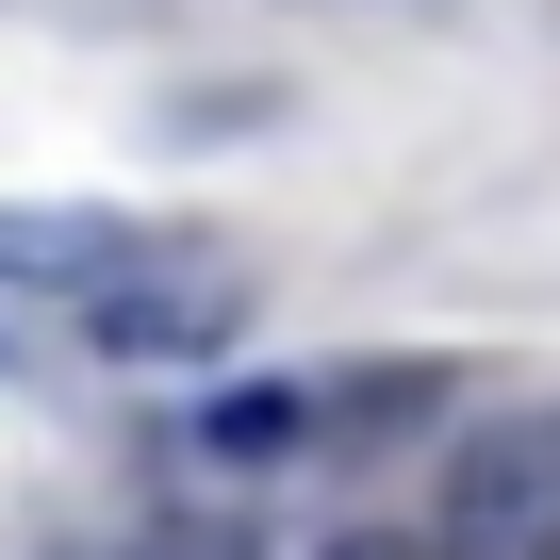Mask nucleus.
I'll return each instance as SVG.
<instances>
[{
  "label": "nucleus",
  "instance_id": "1",
  "mask_svg": "<svg viewBox=\"0 0 560 560\" xmlns=\"http://www.w3.org/2000/svg\"><path fill=\"white\" fill-rule=\"evenodd\" d=\"M247 330V264L231 247H182V231H132L100 280H83V347L132 363V380H182Z\"/></svg>",
  "mask_w": 560,
  "mask_h": 560
},
{
  "label": "nucleus",
  "instance_id": "2",
  "mask_svg": "<svg viewBox=\"0 0 560 560\" xmlns=\"http://www.w3.org/2000/svg\"><path fill=\"white\" fill-rule=\"evenodd\" d=\"M429 560H560V412H478L445 445Z\"/></svg>",
  "mask_w": 560,
  "mask_h": 560
},
{
  "label": "nucleus",
  "instance_id": "3",
  "mask_svg": "<svg viewBox=\"0 0 560 560\" xmlns=\"http://www.w3.org/2000/svg\"><path fill=\"white\" fill-rule=\"evenodd\" d=\"M116 247H132V231H116V214H67V198H18V214H0V280H67V298H83Z\"/></svg>",
  "mask_w": 560,
  "mask_h": 560
},
{
  "label": "nucleus",
  "instance_id": "4",
  "mask_svg": "<svg viewBox=\"0 0 560 560\" xmlns=\"http://www.w3.org/2000/svg\"><path fill=\"white\" fill-rule=\"evenodd\" d=\"M198 445H214V462H298V445H314V396H298V380H280V396L247 380V396L198 412Z\"/></svg>",
  "mask_w": 560,
  "mask_h": 560
},
{
  "label": "nucleus",
  "instance_id": "5",
  "mask_svg": "<svg viewBox=\"0 0 560 560\" xmlns=\"http://www.w3.org/2000/svg\"><path fill=\"white\" fill-rule=\"evenodd\" d=\"M132 560H247V527H149Z\"/></svg>",
  "mask_w": 560,
  "mask_h": 560
},
{
  "label": "nucleus",
  "instance_id": "6",
  "mask_svg": "<svg viewBox=\"0 0 560 560\" xmlns=\"http://www.w3.org/2000/svg\"><path fill=\"white\" fill-rule=\"evenodd\" d=\"M314 560H429L412 527H347V544H314Z\"/></svg>",
  "mask_w": 560,
  "mask_h": 560
}]
</instances>
